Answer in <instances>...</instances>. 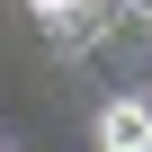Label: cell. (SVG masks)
I'll return each instance as SVG.
<instances>
[{
	"mask_svg": "<svg viewBox=\"0 0 152 152\" xmlns=\"http://www.w3.org/2000/svg\"><path fill=\"white\" fill-rule=\"evenodd\" d=\"M99 143H134V152H152V107H143V99H107V107H99Z\"/></svg>",
	"mask_w": 152,
	"mask_h": 152,
	"instance_id": "6da1fadb",
	"label": "cell"
},
{
	"mask_svg": "<svg viewBox=\"0 0 152 152\" xmlns=\"http://www.w3.org/2000/svg\"><path fill=\"white\" fill-rule=\"evenodd\" d=\"M27 18H36V27H63V18H72V0H27Z\"/></svg>",
	"mask_w": 152,
	"mask_h": 152,
	"instance_id": "7a4b0ae2",
	"label": "cell"
},
{
	"mask_svg": "<svg viewBox=\"0 0 152 152\" xmlns=\"http://www.w3.org/2000/svg\"><path fill=\"white\" fill-rule=\"evenodd\" d=\"M99 152H134V143H99Z\"/></svg>",
	"mask_w": 152,
	"mask_h": 152,
	"instance_id": "3957f363",
	"label": "cell"
},
{
	"mask_svg": "<svg viewBox=\"0 0 152 152\" xmlns=\"http://www.w3.org/2000/svg\"><path fill=\"white\" fill-rule=\"evenodd\" d=\"M0 152H9V143H0Z\"/></svg>",
	"mask_w": 152,
	"mask_h": 152,
	"instance_id": "277c9868",
	"label": "cell"
}]
</instances>
